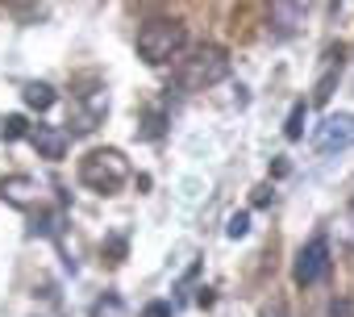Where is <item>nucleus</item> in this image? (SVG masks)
I'll return each mask as SVG.
<instances>
[{
  "mask_svg": "<svg viewBox=\"0 0 354 317\" xmlns=\"http://www.w3.org/2000/svg\"><path fill=\"white\" fill-rule=\"evenodd\" d=\"M225 75H230V55L221 46H213V42L184 46L180 59H175V71H171V80H175L180 92H205V88L221 84Z\"/></svg>",
  "mask_w": 354,
  "mask_h": 317,
  "instance_id": "f257e3e1",
  "label": "nucleus"
},
{
  "mask_svg": "<svg viewBox=\"0 0 354 317\" xmlns=\"http://www.w3.org/2000/svg\"><path fill=\"white\" fill-rule=\"evenodd\" d=\"M184 46H188V30H184V21H175V17H154V21H146L138 30V55L150 67L175 63Z\"/></svg>",
  "mask_w": 354,
  "mask_h": 317,
  "instance_id": "f03ea898",
  "label": "nucleus"
},
{
  "mask_svg": "<svg viewBox=\"0 0 354 317\" xmlns=\"http://www.w3.org/2000/svg\"><path fill=\"white\" fill-rule=\"evenodd\" d=\"M80 180H84L92 192L113 197V192H121V188H125V180H129V163H125V154H121V150L104 146V150L84 154V163H80Z\"/></svg>",
  "mask_w": 354,
  "mask_h": 317,
  "instance_id": "7ed1b4c3",
  "label": "nucleus"
},
{
  "mask_svg": "<svg viewBox=\"0 0 354 317\" xmlns=\"http://www.w3.org/2000/svg\"><path fill=\"white\" fill-rule=\"evenodd\" d=\"M329 238L325 234H317V238H308L304 246H300V255H296V263H292V280L300 284V288H313V284H321L325 275H329Z\"/></svg>",
  "mask_w": 354,
  "mask_h": 317,
  "instance_id": "20e7f679",
  "label": "nucleus"
},
{
  "mask_svg": "<svg viewBox=\"0 0 354 317\" xmlns=\"http://www.w3.org/2000/svg\"><path fill=\"white\" fill-rule=\"evenodd\" d=\"M313 146H317L321 154L350 150V146H354V113H329V117L313 129Z\"/></svg>",
  "mask_w": 354,
  "mask_h": 317,
  "instance_id": "39448f33",
  "label": "nucleus"
},
{
  "mask_svg": "<svg viewBox=\"0 0 354 317\" xmlns=\"http://www.w3.org/2000/svg\"><path fill=\"white\" fill-rule=\"evenodd\" d=\"M30 146L38 150V158H50V163H59V158L67 154V129L59 125H30Z\"/></svg>",
  "mask_w": 354,
  "mask_h": 317,
  "instance_id": "423d86ee",
  "label": "nucleus"
},
{
  "mask_svg": "<svg viewBox=\"0 0 354 317\" xmlns=\"http://www.w3.org/2000/svg\"><path fill=\"white\" fill-rule=\"evenodd\" d=\"M0 201L13 209H34L38 205V184L30 176H5L0 180Z\"/></svg>",
  "mask_w": 354,
  "mask_h": 317,
  "instance_id": "0eeeda50",
  "label": "nucleus"
},
{
  "mask_svg": "<svg viewBox=\"0 0 354 317\" xmlns=\"http://www.w3.org/2000/svg\"><path fill=\"white\" fill-rule=\"evenodd\" d=\"M304 9H300V0H271V34L275 38H292L296 26H300Z\"/></svg>",
  "mask_w": 354,
  "mask_h": 317,
  "instance_id": "6e6552de",
  "label": "nucleus"
},
{
  "mask_svg": "<svg viewBox=\"0 0 354 317\" xmlns=\"http://www.w3.org/2000/svg\"><path fill=\"white\" fill-rule=\"evenodd\" d=\"M21 96H26V105H30V109H38V113L55 109V100H59V92H55L50 84H38V80H34V84H26V88H21Z\"/></svg>",
  "mask_w": 354,
  "mask_h": 317,
  "instance_id": "1a4fd4ad",
  "label": "nucleus"
},
{
  "mask_svg": "<svg viewBox=\"0 0 354 317\" xmlns=\"http://www.w3.org/2000/svg\"><path fill=\"white\" fill-rule=\"evenodd\" d=\"M304 117H308V105L296 100L292 113H288V125H283V138H288V142H300V138H304Z\"/></svg>",
  "mask_w": 354,
  "mask_h": 317,
  "instance_id": "9d476101",
  "label": "nucleus"
},
{
  "mask_svg": "<svg viewBox=\"0 0 354 317\" xmlns=\"http://www.w3.org/2000/svg\"><path fill=\"white\" fill-rule=\"evenodd\" d=\"M26 134H30V121H26L21 113H13V117L0 121V138H5V142H17V138H26Z\"/></svg>",
  "mask_w": 354,
  "mask_h": 317,
  "instance_id": "9b49d317",
  "label": "nucleus"
},
{
  "mask_svg": "<svg viewBox=\"0 0 354 317\" xmlns=\"http://www.w3.org/2000/svg\"><path fill=\"white\" fill-rule=\"evenodd\" d=\"M333 84H337V67H329V71L317 80V88H313V100H317V105H325V100L333 96Z\"/></svg>",
  "mask_w": 354,
  "mask_h": 317,
  "instance_id": "f8f14e48",
  "label": "nucleus"
},
{
  "mask_svg": "<svg viewBox=\"0 0 354 317\" xmlns=\"http://www.w3.org/2000/svg\"><path fill=\"white\" fill-rule=\"evenodd\" d=\"M225 234H230V238H246V234H250V213H234L230 226H225Z\"/></svg>",
  "mask_w": 354,
  "mask_h": 317,
  "instance_id": "ddd939ff",
  "label": "nucleus"
},
{
  "mask_svg": "<svg viewBox=\"0 0 354 317\" xmlns=\"http://www.w3.org/2000/svg\"><path fill=\"white\" fill-rule=\"evenodd\" d=\"M142 317H171V305H167V300H150V305L142 309Z\"/></svg>",
  "mask_w": 354,
  "mask_h": 317,
  "instance_id": "4468645a",
  "label": "nucleus"
},
{
  "mask_svg": "<svg viewBox=\"0 0 354 317\" xmlns=\"http://www.w3.org/2000/svg\"><path fill=\"white\" fill-rule=\"evenodd\" d=\"M259 317H292V313H288V305H283V300H275V305H267Z\"/></svg>",
  "mask_w": 354,
  "mask_h": 317,
  "instance_id": "2eb2a0df",
  "label": "nucleus"
},
{
  "mask_svg": "<svg viewBox=\"0 0 354 317\" xmlns=\"http://www.w3.org/2000/svg\"><path fill=\"white\" fill-rule=\"evenodd\" d=\"M329 317H350V305H346V300H333V305H329Z\"/></svg>",
  "mask_w": 354,
  "mask_h": 317,
  "instance_id": "dca6fc26",
  "label": "nucleus"
},
{
  "mask_svg": "<svg viewBox=\"0 0 354 317\" xmlns=\"http://www.w3.org/2000/svg\"><path fill=\"white\" fill-rule=\"evenodd\" d=\"M346 238H350V242H354V201H350V205H346Z\"/></svg>",
  "mask_w": 354,
  "mask_h": 317,
  "instance_id": "f3484780",
  "label": "nucleus"
},
{
  "mask_svg": "<svg viewBox=\"0 0 354 317\" xmlns=\"http://www.w3.org/2000/svg\"><path fill=\"white\" fill-rule=\"evenodd\" d=\"M267 201H271V188H267V184H259V188H254V205H267Z\"/></svg>",
  "mask_w": 354,
  "mask_h": 317,
  "instance_id": "a211bd4d",
  "label": "nucleus"
}]
</instances>
